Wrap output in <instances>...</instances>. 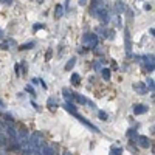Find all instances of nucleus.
Segmentation results:
<instances>
[{
	"label": "nucleus",
	"instance_id": "obj_1",
	"mask_svg": "<svg viewBox=\"0 0 155 155\" xmlns=\"http://www.w3.org/2000/svg\"><path fill=\"white\" fill-rule=\"evenodd\" d=\"M82 42H84V47L88 48V50H95L98 47V42H99V39L96 34L93 33H85L84 34V39H82Z\"/></svg>",
	"mask_w": 155,
	"mask_h": 155
},
{
	"label": "nucleus",
	"instance_id": "obj_2",
	"mask_svg": "<svg viewBox=\"0 0 155 155\" xmlns=\"http://www.w3.org/2000/svg\"><path fill=\"white\" fill-rule=\"evenodd\" d=\"M124 45H126V53H127V56L130 58V56H132V36H130V31H129V28L124 30Z\"/></svg>",
	"mask_w": 155,
	"mask_h": 155
},
{
	"label": "nucleus",
	"instance_id": "obj_3",
	"mask_svg": "<svg viewBox=\"0 0 155 155\" xmlns=\"http://www.w3.org/2000/svg\"><path fill=\"white\" fill-rule=\"evenodd\" d=\"M73 116H74V118H78V120H79V121H81L84 126H87V127L90 129V130H93V132H96V134L99 132V129H98V127H95V126H93L92 123H90L87 118H84V116H82L81 113H78V112H76V113H73Z\"/></svg>",
	"mask_w": 155,
	"mask_h": 155
},
{
	"label": "nucleus",
	"instance_id": "obj_4",
	"mask_svg": "<svg viewBox=\"0 0 155 155\" xmlns=\"http://www.w3.org/2000/svg\"><path fill=\"white\" fill-rule=\"evenodd\" d=\"M102 6H106L102 0H93V2H92V5H90V9H88V12H90V14H92L93 17H96L98 11H99Z\"/></svg>",
	"mask_w": 155,
	"mask_h": 155
},
{
	"label": "nucleus",
	"instance_id": "obj_5",
	"mask_svg": "<svg viewBox=\"0 0 155 155\" xmlns=\"http://www.w3.org/2000/svg\"><path fill=\"white\" fill-rule=\"evenodd\" d=\"M137 143L143 147V149L150 147V140H149L147 137H143V135H138V137H137Z\"/></svg>",
	"mask_w": 155,
	"mask_h": 155
},
{
	"label": "nucleus",
	"instance_id": "obj_6",
	"mask_svg": "<svg viewBox=\"0 0 155 155\" xmlns=\"http://www.w3.org/2000/svg\"><path fill=\"white\" fill-rule=\"evenodd\" d=\"M149 112V107L144 104H135L134 106V115H144Z\"/></svg>",
	"mask_w": 155,
	"mask_h": 155
},
{
	"label": "nucleus",
	"instance_id": "obj_7",
	"mask_svg": "<svg viewBox=\"0 0 155 155\" xmlns=\"http://www.w3.org/2000/svg\"><path fill=\"white\" fill-rule=\"evenodd\" d=\"M134 90H135L137 93H140V95L147 93V87H146L144 82H135V84H134Z\"/></svg>",
	"mask_w": 155,
	"mask_h": 155
},
{
	"label": "nucleus",
	"instance_id": "obj_8",
	"mask_svg": "<svg viewBox=\"0 0 155 155\" xmlns=\"http://www.w3.org/2000/svg\"><path fill=\"white\" fill-rule=\"evenodd\" d=\"M124 9H126V5L121 2V0H116L115 2V14H121V12H124Z\"/></svg>",
	"mask_w": 155,
	"mask_h": 155
},
{
	"label": "nucleus",
	"instance_id": "obj_9",
	"mask_svg": "<svg viewBox=\"0 0 155 155\" xmlns=\"http://www.w3.org/2000/svg\"><path fill=\"white\" fill-rule=\"evenodd\" d=\"M64 109H65V110H67L68 113H71V115L78 112V110H76V106L73 104L71 101H65V102H64Z\"/></svg>",
	"mask_w": 155,
	"mask_h": 155
},
{
	"label": "nucleus",
	"instance_id": "obj_10",
	"mask_svg": "<svg viewBox=\"0 0 155 155\" xmlns=\"http://www.w3.org/2000/svg\"><path fill=\"white\" fill-rule=\"evenodd\" d=\"M73 99L78 102V104H82V106L87 104V99H85L82 95H79V93H73Z\"/></svg>",
	"mask_w": 155,
	"mask_h": 155
},
{
	"label": "nucleus",
	"instance_id": "obj_11",
	"mask_svg": "<svg viewBox=\"0 0 155 155\" xmlns=\"http://www.w3.org/2000/svg\"><path fill=\"white\" fill-rule=\"evenodd\" d=\"M70 82H71V85H79V82H81V76L78 74V73H73L71 78H70Z\"/></svg>",
	"mask_w": 155,
	"mask_h": 155
},
{
	"label": "nucleus",
	"instance_id": "obj_12",
	"mask_svg": "<svg viewBox=\"0 0 155 155\" xmlns=\"http://www.w3.org/2000/svg\"><path fill=\"white\" fill-rule=\"evenodd\" d=\"M129 138H130L132 141H137V127H134V129H129V130H127V134H126Z\"/></svg>",
	"mask_w": 155,
	"mask_h": 155
},
{
	"label": "nucleus",
	"instance_id": "obj_13",
	"mask_svg": "<svg viewBox=\"0 0 155 155\" xmlns=\"http://www.w3.org/2000/svg\"><path fill=\"white\" fill-rule=\"evenodd\" d=\"M2 118L8 123V124H12V126H14L16 124V120L14 118H12V116L9 115V113H2Z\"/></svg>",
	"mask_w": 155,
	"mask_h": 155
},
{
	"label": "nucleus",
	"instance_id": "obj_14",
	"mask_svg": "<svg viewBox=\"0 0 155 155\" xmlns=\"http://www.w3.org/2000/svg\"><path fill=\"white\" fill-rule=\"evenodd\" d=\"M47 106H48L50 110H54V109H58V102H56V99H53V98H48Z\"/></svg>",
	"mask_w": 155,
	"mask_h": 155
},
{
	"label": "nucleus",
	"instance_id": "obj_15",
	"mask_svg": "<svg viewBox=\"0 0 155 155\" xmlns=\"http://www.w3.org/2000/svg\"><path fill=\"white\" fill-rule=\"evenodd\" d=\"M74 64H76V58H71V59L65 64V71H71L73 67H74Z\"/></svg>",
	"mask_w": 155,
	"mask_h": 155
},
{
	"label": "nucleus",
	"instance_id": "obj_16",
	"mask_svg": "<svg viewBox=\"0 0 155 155\" xmlns=\"http://www.w3.org/2000/svg\"><path fill=\"white\" fill-rule=\"evenodd\" d=\"M62 95H64V98H65L67 101H71L73 99V93L70 92L68 88H62Z\"/></svg>",
	"mask_w": 155,
	"mask_h": 155
},
{
	"label": "nucleus",
	"instance_id": "obj_17",
	"mask_svg": "<svg viewBox=\"0 0 155 155\" xmlns=\"http://www.w3.org/2000/svg\"><path fill=\"white\" fill-rule=\"evenodd\" d=\"M99 71H101L102 78H104V81H110V70L109 68H101Z\"/></svg>",
	"mask_w": 155,
	"mask_h": 155
},
{
	"label": "nucleus",
	"instance_id": "obj_18",
	"mask_svg": "<svg viewBox=\"0 0 155 155\" xmlns=\"http://www.w3.org/2000/svg\"><path fill=\"white\" fill-rule=\"evenodd\" d=\"M96 31H98V34H99V36H102V37H104V39H107V34H109V30H107L106 27H99V28H98Z\"/></svg>",
	"mask_w": 155,
	"mask_h": 155
},
{
	"label": "nucleus",
	"instance_id": "obj_19",
	"mask_svg": "<svg viewBox=\"0 0 155 155\" xmlns=\"http://www.w3.org/2000/svg\"><path fill=\"white\" fill-rule=\"evenodd\" d=\"M109 155H123V149H121V147H115V146H112Z\"/></svg>",
	"mask_w": 155,
	"mask_h": 155
},
{
	"label": "nucleus",
	"instance_id": "obj_20",
	"mask_svg": "<svg viewBox=\"0 0 155 155\" xmlns=\"http://www.w3.org/2000/svg\"><path fill=\"white\" fill-rule=\"evenodd\" d=\"M54 14H56V17L59 19V17H62V14H64V6L62 5H56V11H54Z\"/></svg>",
	"mask_w": 155,
	"mask_h": 155
},
{
	"label": "nucleus",
	"instance_id": "obj_21",
	"mask_svg": "<svg viewBox=\"0 0 155 155\" xmlns=\"http://www.w3.org/2000/svg\"><path fill=\"white\" fill-rule=\"evenodd\" d=\"M34 45H36V42H33V41H31V42H28V44H23V45L20 47V50H31Z\"/></svg>",
	"mask_w": 155,
	"mask_h": 155
},
{
	"label": "nucleus",
	"instance_id": "obj_22",
	"mask_svg": "<svg viewBox=\"0 0 155 155\" xmlns=\"http://www.w3.org/2000/svg\"><path fill=\"white\" fill-rule=\"evenodd\" d=\"M146 87H147V90H152V93H153V88H155V82H153V79H150V78H149Z\"/></svg>",
	"mask_w": 155,
	"mask_h": 155
},
{
	"label": "nucleus",
	"instance_id": "obj_23",
	"mask_svg": "<svg viewBox=\"0 0 155 155\" xmlns=\"http://www.w3.org/2000/svg\"><path fill=\"white\" fill-rule=\"evenodd\" d=\"M102 62H104V59H99L98 62H95V64H93V68H95V71H99V70L102 68V67H101V64H102Z\"/></svg>",
	"mask_w": 155,
	"mask_h": 155
},
{
	"label": "nucleus",
	"instance_id": "obj_24",
	"mask_svg": "<svg viewBox=\"0 0 155 155\" xmlns=\"http://www.w3.org/2000/svg\"><path fill=\"white\" fill-rule=\"evenodd\" d=\"M98 116H99V120H102V121H106V120L109 118L107 113H106V112H102V110H99V112H98Z\"/></svg>",
	"mask_w": 155,
	"mask_h": 155
},
{
	"label": "nucleus",
	"instance_id": "obj_25",
	"mask_svg": "<svg viewBox=\"0 0 155 155\" xmlns=\"http://www.w3.org/2000/svg\"><path fill=\"white\" fill-rule=\"evenodd\" d=\"M25 90H27L28 93H31L33 96H36V92H34V88H33V85H30V84H28L27 87H25Z\"/></svg>",
	"mask_w": 155,
	"mask_h": 155
},
{
	"label": "nucleus",
	"instance_id": "obj_26",
	"mask_svg": "<svg viewBox=\"0 0 155 155\" xmlns=\"http://www.w3.org/2000/svg\"><path fill=\"white\" fill-rule=\"evenodd\" d=\"M5 41H6V44H8L9 48L11 47H16V41H14V39H5Z\"/></svg>",
	"mask_w": 155,
	"mask_h": 155
},
{
	"label": "nucleus",
	"instance_id": "obj_27",
	"mask_svg": "<svg viewBox=\"0 0 155 155\" xmlns=\"http://www.w3.org/2000/svg\"><path fill=\"white\" fill-rule=\"evenodd\" d=\"M0 48H2V50H9V47H8L6 41H3V42H0Z\"/></svg>",
	"mask_w": 155,
	"mask_h": 155
},
{
	"label": "nucleus",
	"instance_id": "obj_28",
	"mask_svg": "<svg viewBox=\"0 0 155 155\" xmlns=\"http://www.w3.org/2000/svg\"><path fill=\"white\" fill-rule=\"evenodd\" d=\"M0 3H3V5H12V0H0Z\"/></svg>",
	"mask_w": 155,
	"mask_h": 155
},
{
	"label": "nucleus",
	"instance_id": "obj_29",
	"mask_svg": "<svg viewBox=\"0 0 155 155\" xmlns=\"http://www.w3.org/2000/svg\"><path fill=\"white\" fill-rule=\"evenodd\" d=\"M51 53H53V50H51V48H50V50L47 51V54H45V58H47V61H50V58H51Z\"/></svg>",
	"mask_w": 155,
	"mask_h": 155
},
{
	"label": "nucleus",
	"instance_id": "obj_30",
	"mask_svg": "<svg viewBox=\"0 0 155 155\" xmlns=\"http://www.w3.org/2000/svg\"><path fill=\"white\" fill-rule=\"evenodd\" d=\"M20 65H19V64H16V65H14V71H16V74H20Z\"/></svg>",
	"mask_w": 155,
	"mask_h": 155
},
{
	"label": "nucleus",
	"instance_id": "obj_31",
	"mask_svg": "<svg viewBox=\"0 0 155 155\" xmlns=\"http://www.w3.org/2000/svg\"><path fill=\"white\" fill-rule=\"evenodd\" d=\"M87 106H90V107H92V109H96V106H95V102H92V101H88V99H87Z\"/></svg>",
	"mask_w": 155,
	"mask_h": 155
},
{
	"label": "nucleus",
	"instance_id": "obj_32",
	"mask_svg": "<svg viewBox=\"0 0 155 155\" xmlns=\"http://www.w3.org/2000/svg\"><path fill=\"white\" fill-rule=\"evenodd\" d=\"M39 28H44V25H42V23H41V25H39V23H36L34 27H33V30H34V31H36V30H39Z\"/></svg>",
	"mask_w": 155,
	"mask_h": 155
},
{
	"label": "nucleus",
	"instance_id": "obj_33",
	"mask_svg": "<svg viewBox=\"0 0 155 155\" xmlns=\"http://www.w3.org/2000/svg\"><path fill=\"white\" fill-rule=\"evenodd\" d=\"M78 3H79L81 6H85L87 5V0H78Z\"/></svg>",
	"mask_w": 155,
	"mask_h": 155
},
{
	"label": "nucleus",
	"instance_id": "obj_34",
	"mask_svg": "<svg viewBox=\"0 0 155 155\" xmlns=\"http://www.w3.org/2000/svg\"><path fill=\"white\" fill-rule=\"evenodd\" d=\"M5 107H6V104H5L2 99H0V109H5Z\"/></svg>",
	"mask_w": 155,
	"mask_h": 155
},
{
	"label": "nucleus",
	"instance_id": "obj_35",
	"mask_svg": "<svg viewBox=\"0 0 155 155\" xmlns=\"http://www.w3.org/2000/svg\"><path fill=\"white\" fill-rule=\"evenodd\" d=\"M39 82H41V85H42V87H44V88H47V84H45V82H44V79H39Z\"/></svg>",
	"mask_w": 155,
	"mask_h": 155
},
{
	"label": "nucleus",
	"instance_id": "obj_36",
	"mask_svg": "<svg viewBox=\"0 0 155 155\" xmlns=\"http://www.w3.org/2000/svg\"><path fill=\"white\" fill-rule=\"evenodd\" d=\"M144 9H146V11H150V5H149V3H144Z\"/></svg>",
	"mask_w": 155,
	"mask_h": 155
},
{
	"label": "nucleus",
	"instance_id": "obj_37",
	"mask_svg": "<svg viewBox=\"0 0 155 155\" xmlns=\"http://www.w3.org/2000/svg\"><path fill=\"white\" fill-rule=\"evenodd\" d=\"M62 155H71V153H70V152H64Z\"/></svg>",
	"mask_w": 155,
	"mask_h": 155
},
{
	"label": "nucleus",
	"instance_id": "obj_38",
	"mask_svg": "<svg viewBox=\"0 0 155 155\" xmlns=\"http://www.w3.org/2000/svg\"><path fill=\"white\" fill-rule=\"evenodd\" d=\"M37 2H39V3H42V2H44V0H37Z\"/></svg>",
	"mask_w": 155,
	"mask_h": 155
}]
</instances>
